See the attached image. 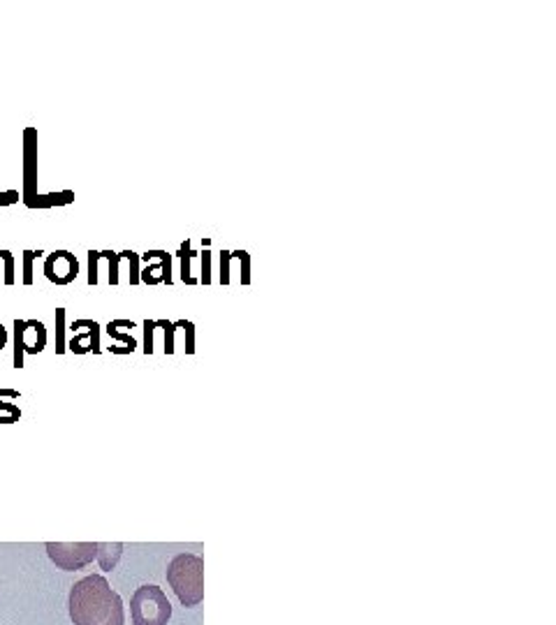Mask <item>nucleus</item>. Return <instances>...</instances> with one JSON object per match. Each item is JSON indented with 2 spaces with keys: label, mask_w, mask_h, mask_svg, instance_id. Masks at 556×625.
Segmentation results:
<instances>
[{
  "label": "nucleus",
  "mask_w": 556,
  "mask_h": 625,
  "mask_svg": "<svg viewBox=\"0 0 556 625\" xmlns=\"http://www.w3.org/2000/svg\"><path fill=\"white\" fill-rule=\"evenodd\" d=\"M119 255L131 265V285H137L139 283V255L132 253V250H123Z\"/></svg>",
  "instance_id": "18"
},
{
  "label": "nucleus",
  "mask_w": 556,
  "mask_h": 625,
  "mask_svg": "<svg viewBox=\"0 0 556 625\" xmlns=\"http://www.w3.org/2000/svg\"><path fill=\"white\" fill-rule=\"evenodd\" d=\"M0 260H3V265H5V285H14V255L10 253V250H0Z\"/></svg>",
  "instance_id": "20"
},
{
  "label": "nucleus",
  "mask_w": 556,
  "mask_h": 625,
  "mask_svg": "<svg viewBox=\"0 0 556 625\" xmlns=\"http://www.w3.org/2000/svg\"><path fill=\"white\" fill-rule=\"evenodd\" d=\"M211 281V250L204 248V250H202V283L209 285Z\"/></svg>",
  "instance_id": "25"
},
{
  "label": "nucleus",
  "mask_w": 556,
  "mask_h": 625,
  "mask_svg": "<svg viewBox=\"0 0 556 625\" xmlns=\"http://www.w3.org/2000/svg\"><path fill=\"white\" fill-rule=\"evenodd\" d=\"M68 609L75 625H125L123 600L102 574H89L70 589Z\"/></svg>",
  "instance_id": "1"
},
{
  "label": "nucleus",
  "mask_w": 556,
  "mask_h": 625,
  "mask_svg": "<svg viewBox=\"0 0 556 625\" xmlns=\"http://www.w3.org/2000/svg\"><path fill=\"white\" fill-rule=\"evenodd\" d=\"M177 325L186 331V352H195V325L188 320H179Z\"/></svg>",
  "instance_id": "21"
},
{
  "label": "nucleus",
  "mask_w": 556,
  "mask_h": 625,
  "mask_svg": "<svg viewBox=\"0 0 556 625\" xmlns=\"http://www.w3.org/2000/svg\"><path fill=\"white\" fill-rule=\"evenodd\" d=\"M154 329L155 320H144V352H154Z\"/></svg>",
  "instance_id": "24"
},
{
  "label": "nucleus",
  "mask_w": 556,
  "mask_h": 625,
  "mask_svg": "<svg viewBox=\"0 0 556 625\" xmlns=\"http://www.w3.org/2000/svg\"><path fill=\"white\" fill-rule=\"evenodd\" d=\"M230 262H232V253L230 250H223V253H220V283L223 285H227L232 281Z\"/></svg>",
  "instance_id": "23"
},
{
  "label": "nucleus",
  "mask_w": 556,
  "mask_h": 625,
  "mask_svg": "<svg viewBox=\"0 0 556 625\" xmlns=\"http://www.w3.org/2000/svg\"><path fill=\"white\" fill-rule=\"evenodd\" d=\"M100 250H89V285H98L100 283V276H98V265H100Z\"/></svg>",
  "instance_id": "19"
},
{
  "label": "nucleus",
  "mask_w": 556,
  "mask_h": 625,
  "mask_svg": "<svg viewBox=\"0 0 556 625\" xmlns=\"http://www.w3.org/2000/svg\"><path fill=\"white\" fill-rule=\"evenodd\" d=\"M107 334H109V336H112L114 341L125 343V345H128V348H131V350L137 348V341L131 336V334H121V331H119V329H114L112 325H107Z\"/></svg>",
  "instance_id": "26"
},
{
  "label": "nucleus",
  "mask_w": 556,
  "mask_h": 625,
  "mask_svg": "<svg viewBox=\"0 0 556 625\" xmlns=\"http://www.w3.org/2000/svg\"><path fill=\"white\" fill-rule=\"evenodd\" d=\"M47 556L59 570L75 573L98 560V542H47Z\"/></svg>",
  "instance_id": "4"
},
{
  "label": "nucleus",
  "mask_w": 556,
  "mask_h": 625,
  "mask_svg": "<svg viewBox=\"0 0 556 625\" xmlns=\"http://www.w3.org/2000/svg\"><path fill=\"white\" fill-rule=\"evenodd\" d=\"M44 255V250H24V285H33V262Z\"/></svg>",
  "instance_id": "16"
},
{
  "label": "nucleus",
  "mask_w": 556,
  "mask_h": 625,
  "mask_svg": "<svg viewBox=\"0 0 556 625\" xmlns=\"http://www.w3.org/2000/svg\"><path fill=\"white\" fill-rule=\"evenodd\" d=\"M19 200H21V195H19L17 190H3L0 193V207H12Z\"/></svg>",
  "instance_id": "27"
},
{
  "label": "nucleus",
  "mask_w": 556,
  "mask_h": 625,
  "mask_svg": "<svg viewBox=\"0 0 556 625\" xmlns=\"http://www.w3.org/2000/svg\"><path fill=\"white\" fill-rule=\"evenodd\" d=\"M234 260L242 262V285L250 283V255L246 250H234Z\"/></svg>",
  "instance_id": "22"
},
{
  "label": "nucleus",
  "mask_w": 556,
  "mask_h": 625,
  "mask_svg": "<svg viewBox=\"0 0 556 625\" xmlns=\"http://www.w3.org/2000/svg\"><path fill=\"white\" fill-rule=\"evenodd\" d=\"M102 260H107L109 265V285H119V266H121V255L114 253V250H102Z\"/></svg>",
  "instance_id": "15"
},
{
  "label": "nucleus",
  "mask_w": 556,
  "mask_h": 625,
  "mask_svg": "<svg viewBox=\"0 0 556 625\" xmlns=\"http://www.w3.org/2000/svg\"><path fill=\"white\" fill-rule=\"evenodd\" d=\"M47 348V327L42 320H24V354H40Z\"/></svg>",
  "instance_id": "9"
},
{
  "label": "nucleus",
  "mask_w": 556,
  "mask_h": 625,
  "mask_svg": "<svg viewBox=\"0 0 556 625\" xmlns=\"http://www.w3.org/2000/svg\"><path fill=\"white\" fill-rule=\"evenodd\" d=\"M193 248H190V239H186L181 246H179V262H181V281H184L186 285H195L197 278L193 276V272H190V260H193Z\"/></svg>",
  "instance_id": "12"
},
{
  "label": "nucleus",
  "mask_w": 556,
  "mask_h": 625,
  "mask_svg": "<svg viewBox=\"0 0 556 625\" xmlns=\"http://www.w3.org/2000/svg\"><path fill=\"white\" fill-rule=\"evenodd\" d=\"M7 338H10V336H7V329L3 327V322H0V350H3L7 345Z\"/></svg>",
  "instance_id": "29"
},
{
  "label": "nucleus",
  "mask_w": 556,
  "mask_h": 625,
  "mask_svg": "<svg viewBox=\"0 0 556 625\" xmlns=\"http://www.w3.org/2000/svg\"><path fill=\"white\" fill-rule=\"evenodd\" d=\"M14 366H24V320H14Z\"/></svg>",
  "instance_id": "13"
},
{
  "label": "nucleus",
  "mask_w": 556,
  "mask_h": 625,
  "mask_svg": "<svg viewBox=\"0 0 556 625\" xmlns=\"http://www.w3.org/2000/svg\"><path fill=\"white\" fill-rule=\"evenodd\" d=\"M139 262H144V269L139 272V283L172 285V255L165 250H147L139 255Z\"/></svg>",
  "instance_id": "6"
},
{
  "label": "nucleus",
  "mask_w": 556,
  "mask_h": 625,
  "mask_svg": "<svg viewBox=\"0 0 556 625\" xmlns=\"http://www.w3.org/2000/svg\"><path fill=\"white\" fill-rule=\"evenodd\" d=\"M79 273V262L70 250H53L44 257V276L53 285H70Z\"/></svg>",
  "instance_id": "5"
},
{
  "label": "nucleus",
  "mask_w": 556,
  "mask_h": 625,
  "mask_svg": "<svg viewBox=\"0 0 556 625\" xmlns=\"http://www.w3.org/2000/svg\"><path fill=\"white\" fill-rule=\"evenodd\" d=\"M131 616L132 625H167L172 619V605L160 586H139L131 600Z\"/></svg>",
  "instance_id": "3"
},
{
  "label": "nucleus",
  "mask_w": 556,
  "mask_h": 625,
  "mask_svg": "<svg viewBox=\"0 0 556 625\" xmlns=\"http://www.w3.org/2000/svg\"><path fill=\"white\" fill-rule=\"evenodd\" d=\"M75 202V193L72 190H60V193H47V195H37L36 200L26 204L28 209H52V207H66Z\"/></svg>",
  "instance_id": "11"
},
{
  "label": "nucleus",
  "mask_w": 556,
  "mask_h": 625,
  "mask_svg": "<svg viewBox=\"0 0 556 625\" xmlns=\"http://www.w3.org/2000/svg\"><path fill=\"white\" fill-rule=\"evenodd\" d=\"M121 554H123V544L121 542H98V563L105 573H112L116 563H119Z\"/></svg>",
  "instance_id": "10"
},
{
  "label": "nucleus",
  "mask_w": 556,
  "mask_h": 625,
  "mask_svg": "<svg viewBox=\"0 0 556 625\" xmlns=\"http://www.w3.org/2000/svg\"><path fill=\"white\" fill-rule=\"evenodd\" d=\"M167 584L184 607H197L204 600V558L186 551L174 556L167 566Z\"/></svg>",
  "instance_id": "2"
},
{
  "label": "nucleus",
  "mask_w": 556,
  "mask_h": 625,
  "mask_svg": "<svg viewBox=\"0 0 556 625\" xmlns=\"http://www.w3.org/2000/svg\"><path fill=\"white\" fill-rule=\"evenodd\" d=\"M109 325L116 327V329H119V327H125V329H135V322H132V320H112Z\"/></svg>",
  "instance_id": "28"
},
{
  "label": "nucleus",
  "mask_w": 556,
  "mask_h": 625,
  "mask_svg": "<svg viewBox=\"0 0 556 625\" xmlns=\"http://www.w3.org/2000/svg\"><path fill=\"white\" fill-rule=\"evenodd\" d=\"M56 352H66V308H56Z\"/></svg>",
  "instance_id": "14"
},
{
  "label": "nucleus",
  "mask_w": 556,
  "mask_h": 625,
  "mask_svg": "<svg viewBox=\"0 0 556 625\" xmlns=\"http://www.w3.org/2000/svg\"><path fill=\"white\" fill-rule=\"evenodd\" d=\"M155 327H160V329L165 331V352L172 354L174 352V331H177L174 322H170V320H155Z\"/></svg>",
  "instance_id": "17"
},
{
  "label": "nucleus",
  "mask_w": 556,
  "mask_h": 625,
  "mask_svg": "<svg viewBox=\"0 0 556 625\" xmlns=\"http://www.w3.org/2000/svg\"><path fill=\"white\" fill-rule=\"evenodd\" d=\"M70 329L75 331V336L68 343L72 352H100V325L95 320H75Z\"/></svg>",
  "instance_id": "8"
},
{
  "label": "nucleus",
  "mask_w": 556,
  "mask_h": 625,
  "mask_svg": "<svg viewBox=\"0 0 556 625\" xmlns=\"http://www.w3.org/2000/svg\"><path fill=\"white\" fill-rule=\"evenodd\" d=\"M37 193V131L28 125L24 131V204H30Z\"/></svg>",
  "instance_id": "7"
}]
</instances>
